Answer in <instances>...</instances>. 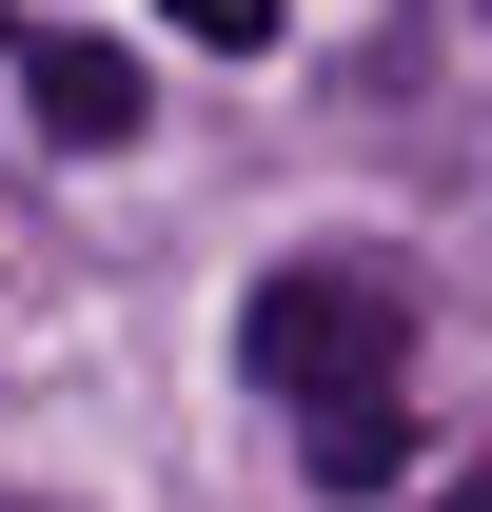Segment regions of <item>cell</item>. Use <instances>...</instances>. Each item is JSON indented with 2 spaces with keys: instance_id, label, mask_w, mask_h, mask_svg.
<instances>
[{
  "instance_id": "obj_7",
  "label": "cell",
  "mask_w": 492,
  "mask_h": 512,
  "mask_svg": "<svg viewBox=\"0 0 492 512\" xmlns=\"http://www.w3.org/2000/svg\"><path fill=\"white\" fill-rule=\"evenodd\" d=\"M0 40H20V20H0Z\"/></svg>"
},
{
  "instance_id": "obj_2",
  "label": "cell",
  "mask_w": 492,
  "mask_h": 512,
  "mask_svg": "<svg viewBox=\"0 0 492 512\" xmlns=\"http://www.w3.org/2000/svg\"><path fill=\"white\" fill-rule=\"evenodd\" d=\"M20 99H40L60 158H119V138H138V60H119V40H20Z\"/></svg>"
},
{
  "instance_id": "obj_1",
  "label": "cell",
  "mask_w": 492,
  "mask_h": 512,
  "mask_svg": "<svg viewBox=\"0 0 492 512\" xmlns=\"http://www.w3.org/2000/svg\"><path fill=\"white\" fill-rule=\"evenodd\" d=\"M237 355H256L276 414L394 394V375H414V276H374V256H276V276H256V316H237Z\"/></svg>"
},
{
  "instance_id": "obj_4",
  "label": "cell",
  "mask_w": 492,
  "mask_h": 512,
  "mask_svg": "<svg viewBox=\"0 0 492 512\" xmlns=\"http://www.w3.org/2000/svg\"><path fill=\"white\" fill-rule=\"evenodd\" d=\"M158 20H178V40H217V60H256V40H276V0H158Z\"/></svg>"
},
{
  "instance_id": "obj_3",
  "label": "cell",
  "mask_w": 492,
  "mask_h": 512,
  "mask_svg": "<svg viewBox=\"0 0 492 512\" xmlns=\"http://www.w3.org/2000/svg\"><path fill=\"white\" fill-rule=\"evenodd\" d=\"M296 453H315V493H394V394H335V414H296Z\"/></svg>"
},
{
  "instance_id": "obj_6",
  "label": "cell",
  "mask_w": 492,
  "mask_h": 512,
  "mask_svg": "<svg viewBox=\"0 0 492 512\" xmlns=\"http://www.w3.org/2000/svg\"><path fill=\"white\" fill-rule=\"evenodd\" d=\"M0 512H60V493H0Z\"/></svg>"
},
{
  "instance_id": "obj_5",
  "label": "cell",
  "mask_w": 492,
  "mask_h": 512,
  "mask_svg": "<svg viewBox=\"0 0 492 512\" xmlns=\"http://www.w3.org/2000/svg\"><path fill=\"white\" fill-rule=\"evenodd\" d=\"M433 512H492V453H473V473H433Z\"/></svg>"
}]
</instances>
